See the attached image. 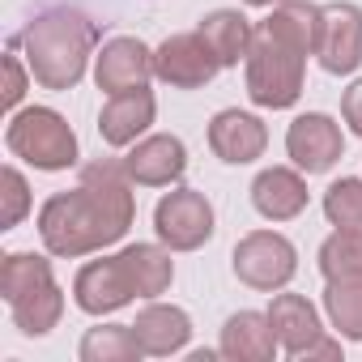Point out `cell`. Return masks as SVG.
Instances as JSON below:
<instances>
[{
  "mask_svg": "<svg viewBox=\"0 0 362 362\" xmlns=\"http://www.w3.org/2000/svg\"><path fill=\"white\" fill-rule=\"evenodd\" d=\"M341 119L349 124L354 136H362V81H354V86L341 94Z\"/></svg>",
  "mask_w": 362,
  "mask_h": 362,
  "instance_id": "29",
  "label": "cell"
},
{
  "mask_svg": "<svg viewBox=\"0 0 362 362\" xmlns=\"http://www.w3.org/2000/svg\"><path fill=\"white\" fill-rule=\"evenodd\" d=\"M201 35H205L209 52L218 56V64L222 69H235L239 60H247L252 39H256V26L239 9H214V13L201 18Z\"/></svg>",
  "mask_w": 362,
  "mask_h": 362,
  "instance_id": "19",
  "label": "cell"
},
{
  "mask_svg": "<svg viewBox=\"0 0 362 362\" xmlns=\"http://www.w3.org/2000/svg\"><path fill=\"white\" fill-rule=\"evenodd\" d=\"M136 298V286L124 269V256H103V260H90L77 269L73 277V303L86 311V315H111L119 307H128Z\"/></svg>",
  "mask_w": 362,
  "mask_h": 362,
  "instance_id": "9",
  "label": "cell"
},
{
  "mask_svg": "<svg viewBox=\"0 0 362 362\" xmlns=\"http://www.w3.org/2000/svg\"><path fill=\"white\" fill-rule=\"evenodd\" d=\"M81 362H136L145 349L132 332V324H103L81 337Z\"/></svg>",
  "mask_w": 362,
  "mask_h": 362,
  "instance_id": "22",
  "label": "cell"
},
{
  "mask_svg": "<svg viewBox=\"0 0 362 362\" xmlns=\"http://www.w3.org/2000/svg\"><path fill=\"white\" fill-rule=\"evenodd\" d=\"M153 115H158V103H153L149 86L124 90V94H111V98L103 103V111H98V132H103V141H107L111 149H128V145H136V141L149 132Z\"/></svg>",
  "mask_w": 362,
  "mask_h": 362,
  "instance_id": "14",
  "label": "cell"
},
{
  "mask_svg": "<svg viewBox=\"0 0 362 362\" xmlns=\"http://www.w3.org/2000/svg\"><path fill=\"white\" fill-rule=\"evenodd\" d=\"M222 73L218 56L209 52L201 30H184V35H170L158 52H153V77L166 81L170 90H201Z\"/></svg>",
  "mask_w": 362,
  "mask_h": 362,
  "instance_id": "7",
  "label": "cell"
},
{
  "mask_svg": "<svg viewBox=\"0 0 362 362\" xmlns=\"http://www.w3.org/2000/svg\"><path fill=\"white\" fill-rule=\"evenodd\" d=\"M124 170H128L132 184H141V188H170L175 179L188 170V149H184V141L170 136V132H153V136H141L128 149Z\"/></svg>",
  "mask_w": 362,
  "mask_h": 362,
  "instance_id": "12",
  "label": "cell"
},
{
  "mask_svg": "<svg viewBox=\"0 0 362 362\" xmlns=\"http://www.w3.org/2000/svg\"><path fill=\"white\" fill-rule=\"evenodd\" d=\"M22 94H26V69L18 56H5V107L13 111L22 103Z\"/></svg>",
  "mask_w": 362,
  "mask_h": 362,
  "instance_id": "28",
  "label": "cell"
},
{
  "mask_svg": "<svg viewBox=\"0 0 362 362\" xmlns=\"http://www.w3.org/2000/svg\"><path fill=\"white\" fill-rule=\"evenodd\" d=\"M324 311L345 341H362V277H337L324 290Z\"/></svg>",
  "mask_w": 362,
  "mask_h": 362,
  "instance_id": "23",
  "label": "cell"
},
{
  "mask_svg": "<svg viewBox=\"0 0 362 362\" xmlns=\"http://www.w3.org/2000/svg\"><path fill=\"white\" fill-rule=\"evenodd\" d=\"M132 332H136V341H141L145 354L170 358V354H179V349L192 341V315L184 307H175V303H153L149 298V307L136 311Z\"/></svg>",
  "mask_w": 362,
  "mask_h": 362,
  "instance_id": "15",
  "label": "cell"
},
{
  "mask_svg": "<svg viewBox=\"0 0 362 362\" xmlns=\"http://www.w3.org/2000/svg\"><path fill=\"white\" fill-rule=\"evenodd\" d=\"M298 358H341V341H332V337H320V341H311Z\"/></svg>",
  "mask_w": 362,
  "mask_h": 362,
  "instance_id": "30",
  "label": "cell"
},
{
  "mask_svg": "<svg viewBox=\"0 0 362 362\" xmlns=\"http://www.w3.org/2000/svg\"><path fill=\"white\" fill-rule=\"evenodd\" d=\"M235 277L260 294H273V290H286L298 273V252L286 235L277 230H252L235 243Z\"/></svg>",
  "mask_w": 362,
  "mask_h": 362,
  "instance_id": "5",
  "label": "cell"
},
{
  "mask_svg": "<svg viewBox=\"0 0 362 362\" xmlns=\"http://www.w3.org/2000/svg\"><path fill=\"white\" fill-rule=\"evenodd\" d=\"M149 77H153V52L132 35L107 39L103 52L94 56V81L107 98L124 94V90H141V86H149Z\"/></svg>",
  "mask_w": 362,
  "mask_h": 362,
  "instance_id": "11",
  "label": "cell"
},
{
  "mask_svg": "<svg viewBox=\"0 0 362 362\" xmlns=\"http://www.w3.org/2000/svg\"><path fill=\"white\" fill-rule=\"evenodd\" d=\"M153 230L170 252H197L214 239V205L197 188H175L153 205Z\"/></svg>",
  "mask_w": 362,
  "mask_h": 362,
  "instance_id": "6",
  "label": "cell"
},
{
  "mask_svg": "<svg viewBox=\"0 0 362 362\" xmlns=\"http://www.w3.org/2000/svg\"><path fill=\"white\" fill-rule=\"evenodd\" d=\"M252 205L269 222H290L307 209V179L290 166H269L252 179Z\"/></svg>",
  "mask_w": 362,
  "mask_h": 362,
  "instance_id": "16",
  "label": "cell"
},
{
  "mask_svg": "<svg viewBox=\"0 0 362 362\" xmlns=\"http://www.w3.org/2000/svg\"><path fill=\"white\" fill-rule=\"evenodd\" d=\"M47 281H56L52 277V260H43L35 252H9L5 264H0V298H5V303L47 286Z\"/></svg>",
  "mask_w": 362,
  "mask_h": 362,
  "instance_id": "24",
  "label": "cell"
},
{
  "mask_svg": "<svg viewBox=\"0 0 362 362\" xmlns=\"http://www.w3.org/2000/svg\"><path fill=\"white\" fill-rule=\"evenodd\" d=\"M124 269H128V277H132V286H136V298H158V294H166L170 290V281H175V260H170V247L162 243H128L124 252Z\"/></svg>",
  "mask_w": 362,
  "mask_h": 362,
  "instance_id": "20",
  "label": "cell"
},
{
  "mask_svg": "<svg viewBox=\"0 0 362 362\" xmlns=\"http://www.w3.org/2000/svg\"><path fill=\"white\" fill-rule=\"evenodd\" d=\"M136 197L124 162H90L73 192H56L39 209V239L52 256H90L128 235Z\"/></svg>",
  "mask_w": 362,
  "mask_h": 362,
  "instance_id": "1",
  "label": "cell"
},
{
  "mask_svg": "<svg viewBox=\"0 0 362 362\" xmlns=\"http://www.w3.org/2000/svg\"><path fill=\"white\" fill-rule=\"evenodd\" d=\"M320 39V5L311 0H281L256 26L247 52V98L269 111H286L303 98L307 56H315Z\"/></svg>",
  "mask_w": 362,
  "mask_h": 362,
  "instance_id": "2",
  "label": "cell"
},
{
  "mask_svg": "<svg viewBox=\"0 0 362 362\" xmlns=\"http://www.w3.org/2000/svg\"><path fill=\"white\" fill-rule=\"evenodd\" d=\"M277 349H281V341L273 332L269 311H235L226 320L222 345H218V354L222 358H235V362H269Z\"/></svg>",
  "mask_w": 362,
  "mask_h": 362,
  "instance_id": "17",
  "label": "cell"
},
{
  "mask_svg": "<svg viewBox=\"0 0 362 362\" xmlns=\"http://www.w3.org/2000/svg\"><path fill=\"white\" fill-rule=\"evenodd\" d=\"M5 145L22 162H30L35 170H69V166H77V132L52 107L18 111L9 119V128H5Z\"/></svg>",
  "mask_w": 362,
  "mask_h": 362,
  "instance_id": "4",
  "label": "cell"
},
{
  "mask_svg": "<svg viewBox=\"0 0 362 362\" xmlns=\"http://www.w3.org/2000/svg\"><path fill=\"white\" fill-rule=\"evenodd\" d=\"M320 273L324 281L337 277H362V230H332L320 243Z\"/></svg>",
  "mask_w": 362,
  "mask_h": 362,
  "instance_id": "25",
  "label": "cell"
},
{
  "mask_svg": "<svg viewBox=\"0 0 362 362\" xmlns=\"http://www.w3.org/2000/svg\"><path fill=\"white\" fill-rule=\"evenodd\" d=\"M269 320H273V332L281 341L286 354H303L311 341L324 337V324H320V311L303 298V294H277L273 307H269Z\"/></svg>",
  "mask_w": 362,
  "mask_h": 362,
  "instance_id": "18",
  "label": "cell"
},
{
  "mask_svg": "<svg viewBox=\"0 0 362 362\" xmlns=\"http://www.w3.org/2000/svg\"><path fill=\"white\" fill-rule=\"evenodd\" d=\"M286 153H290L294 166L307 170V175H324V170H332V166L341 162V153H345L341 124H337L332 115H324V111H307V115H298V119L290 124V132H286Z\"/></svg>",
  "mask_w": 362,
  "mask_h": 362,
  "instance_id": "10",
  "label": "cell"
},
{
  "mask_svg": "<svg viewBox=\"0 0 362 362\" xmlns=\"http://www.w3.org/2000/svg\"><path fill=\"white\" fill-rule=\"evenodd\" d=\"M209 149L222 162H230V166H247V162H256L269 149V128H264L260 115L239 111V107H226L209 124Z\"/></svg>",
  "mask_w": 362,
  "mask_h": 362,
  "instance_id": "13",
  "label": "cell"
},
{
  "mask_svg": "<svg viewBox=\"0 0 362 362\" xmlns=\"http://www.w3.org/2000/svg\"><path fill=\"white\" fill-rule=\"evenodd\" d=\"M94 43H98V26L81 9H69V5L39 13L22 30L26 64L43 90H73L86 77Z\"/></svg>",
  "mask_w": 362,
  "mask_h": 362,
  "instance_id": "3",
  "label": "cell"
},
{
  "mask_svg": "<svg viewBox=\"0 0 362 362\" xmlns=\"http://www.w3.org/2000/svg\"><path fill=\"white\" fill-rule=\"evenodd\" d=\"M315 60L324 73L345 77L362 64V9L349 0L320 5V39H315Z\"/></svg>",
  "mask_w": 362,
  "mask_h": 362,
  "instance_id": "8",
  "label": "cell"
},
{
  "mask_svg": "<svg viewBox=\"0 0 362 362\" xmlns=\"http://www.w3.org/2000/svg\"><path fill=\"white\" fill-rule=\"evenodd\" d=\"M252 9H273V5H281V0H247Z\"/></svg>",
  "mask_w": 362,
  "mask_h": 362,
  "instance_id": "31",
  "label": "cell"
},
{
  "mask_svg": "<svg viewBox=\"0 0 362 362\" xmlns=\"http://www.w3.org/2000/svg\"><path fill=\"white\" fill-rule=\"evenodd\" d=\"M0 188H5V209H0V230H13L26 214H30V184L18 166L0 170Z\"/></svg>",
  "mask_w": 362,
  "mask_h": 362,
  "instance_id": "27",
  "label": "cell"
},
{
  "mask_svg": "<svg viewBox=\"0 0 362 362\" xmlns=\"http://www.w3.org/2000/svg\"><path fill=\"white\" fill-rule=\"evenodd\" d=\"M9 311H13V324H18L26 337H47V332L60 324V315H64V290H60L56 281H47V286H39V290L13 298Z\"/></svg>",
  "mask_w": 362,
  "mask_h": 362,
  "instance_id": "21",
  "label": "cell"
},
{
  "mask_svg": "<svg viewBox=\"0 0 362 362\" xmlns=\"http://www.w3.org/2000/svg\"><path fill=\"white\" fill-rule=\"evenodd\" d=\"M324 218L341 230H362V179L345 175L324 192Z\"/></svg>",
  "mask_w": 362,
  "mask_h": 362,
  "instance_id": "26",
  "label": "cell"
}]
</instances>
